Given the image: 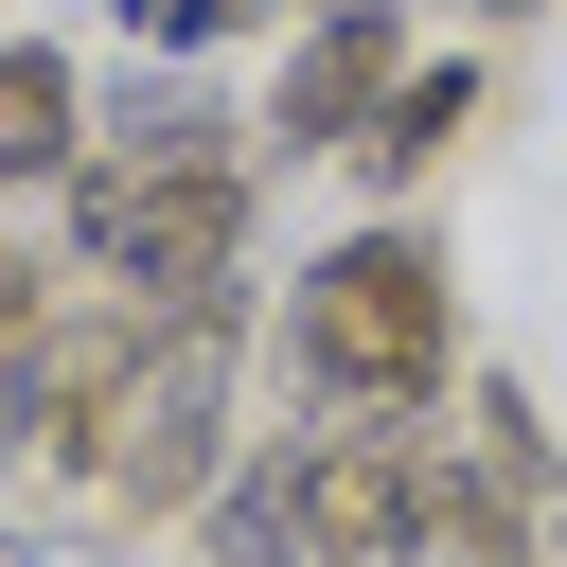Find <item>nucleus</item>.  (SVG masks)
Returning a JSON list of instances; mask_svg holds the SVG:
<instances>
[{"label": "nucleus", "instance_id": "obj_1", "mask_svg": "<svg viewBox=\"0 0 567 567\" xmlns=\"http://www.w3.org/2000/svg\"><path fill=\"white\" fill-rule=\"evenodd\" d=\"M284 390L354 408V425H443V390H461V284H443L425 213H372L319 266H284Z\"/></svg>", "mask_w": 567, "mask_h": 567}, {"label": "nucleus", "instance_id": "obj_2", "mask_svg": "<svg viewBox=\"0 0 567 567\" xmlns=\"http://www.w3.org/2000/svg\"><path fill=\"white\" fill-rule=\"evenodd\" d=\"M230 390H248V284H230V301H177V319H142V354H124V372H106V408L71 425L89 496H106L124 532H142V514H195V496L248 461Z\"/></svg>", "mask_w": 567, "mask_h": 567}, {"label": "nucleus", "instance_id": "obj_3", "mask_svg": "<svg viewBox=\"0 0 567 567\" xmlns=\"http://www.w3.org/2000/svg\"><path fill=\"white\" fill-rule=\"evenodd\" d=\"M53 195H71V284H106V301L177 319V301H230V284H248V195H266V159H213V177L71 159Z\"/></svg>", "mask_w": 567, "mask_h": 567}, {"label": "nucleus", "instance_id": "obj_4", "mask_svg": "<svg viewBox=\"0 0 567 567\" xmlns=\"http://www.w3.org/2000/svg\"><path fill=\"white\" fill-rule=\"evenodd\" d=\"M266 461H284V496H301V567H408V549H443V425H354V408H319V425H284Z\"/></svg>", "mask_w": 567, "mask_h": 567}, {"label": "nucleus", "instance_id": "obj_5", "mask_svg": "<svg viewBox=\"0 0 567 567\" xmlns=\"http://www.w3.org/2000/svg\"><path fill=\"white\" fill-rule=\"evenodd\" d=\"M390 71H408V18L390 0H301L284 89H266V159H354V124L390 106Z\"/></svg>", "mask_w": 567, "mask_h": 567}, {"label": "nucleus", "instance_id": "obj_6", "mask_svg": "<svg viewBox=\"0 0 567 567\" xmlns=\"http://www.w3.org/2000/svg\"><path fill=\"white\" fill-rule=\"evenodd\" d=\"M89 159H124V177H213V159H266V124H230L195 71H124V89L89 106Z\"/></svg>", "mask_w": 567, "mask_h": 567}, {"label": "nucleus", "instance_id": "obj_7", "mask_svg": "<svg viewBox=\"0 0 567 567\" xmlns=\"http://www.w3.org/2000/svg\"><path fill=\"white\" fill-rule=\"evenodd\" d=\"M89 159V71L53 35H0V195H53Z\"/></svg>", "mask_w": 567, "mask_h": 567}, {"label": "nucleus", "instance_id": "obj_8", "mask_svg": "<svg viewBox=\"0 0 567 567\" xmlns=\"http://www.w3.org/2000/svg\"><path fill=\"white\" fill-rule=\"evenodd\" d=\"M461 106H478V71H461V53H408V71H390V106L354 124V177H425V159L461 142Z\"/></svg>", "mask_w": 567, "mask_h": 567}, {"label": "nucleus", "instance_id": "obj_9", "mask_svg": "<svg viewBox=\"0 0 567 567\" xmlns=\"http://www.w3.org/2000/svg\"><path fill=\"white\" fill-rule=\"evenodd\" d=\"M195 532H213V567H301V496H284V461L248 443V461L195 496Z\"/></svg>", "mask_w": 567, "mask_h": 567}, {"label": "nucleus", "instance_id": "obj_10", "mask_svg": "<svg viewBox=\"0 0 567 567\" xmlns=\"http://www.w3.org/2000/svg\"><path fill=\"white\" fill-rule=\"evenodd\" d=\"M142 53H213V35H248V18H284V0H106Z\"/></svg>", "mask_w": 567, "mask_h": 567}, {"label": "nucleus", "instance_id": "obj_11", "mask_svg": "<svg viewBox=\"0 0 567 567\" xmlns=\"http://www.w3.org/2000/svg\"><path fill=\"white\" fill-rule=\"evenodd\" d=\"M53 284H71V266H35V248H18V230H0V354H18V337H35V319H53Z\"/></svg>", "mask_w": 567, "mask_h": 567}, {"label": "nucleus", "instance_id": "obj_12", "mask_svg": "<svg viewBox=\"0 0 567 567\" xmlns=\"http://www.w3.org/2000/svg\"><path fill=\"white\" fill-rule=\"evenodd\" d=\"M0 567H124V532H0Z\"/></svg>", "mask_w": 567, "mask_h": 567}, {"label": "nucleus", "instance_id": "obj_13", "mask_svg": "<svg viewBox=\"0 0 567 567\" xmlns=\"http://www.w3.org/2000/svg\"><path fill=\"white\" fill-rule=\"evenodd\" d=\"M514 18H532V0H514Z\"/></svg>", "mask_w": 567, "mask_h": 567}]
</instances>
